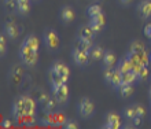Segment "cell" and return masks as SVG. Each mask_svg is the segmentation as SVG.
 Segmentation results:
<instances>
[{"instance_id":"8","label":"cell","mask_w":151,"mask_h":129,"mask_svg":"<svg viewBox=\"0 0 151 129\" xmlns=\"http://www.w3.org/2000/svg\"><path fill=\"white\" fill-rule=\"evenodd\" d=\"M72 58H73V62H74L77 66L80 67H85L88 66L91 58H89V54L85 52V51H81L78 48H73L72 49Z\"/></svg>"},{"instance_id":"40","label":"cell","mask_w":151,"mask_h":129,"mask_svg":"<svg viewBox=\"0 0 151 129\" xmlns=\"http://www.w3.org/2000/svg\"><path fill=\"white\" fill-rule=\"evenodd\" d=\"M32 1H39V0H32Z\"/></svg>"},{"instance_id":"4","label":"cell","mask_w":151,"mask_h":129,"mask_svg":"<svg viewBox=\"0 0 151 129\" xmlns=\"http://www.w3.org/2000/svg\"><path fill=\"white\" fill-rule=\"evenodd\" d=\"M77 113L83 120H89L95 114V103L87 96L81 97L77 105Z\"/></svg>"},{"instance_id":"36","label":"cell","mask_w":151,"mask_h":129,"mask_svg":"<svg viewBox=\"0 0 151 129\" xmlns=\"http://www.w3.org/2000/svg\"><path fill=\"white\" fill-rule=\"evenodd\" d=\"M118 3L124 7H129L132 3H133V0H118Z\"/></svg>"},{"instance_id":"21","label":"cell","mask_w":151,"mask_h":129,"mask_svg":"<svg viewBox=\"0 0 151 129\" xmlns=\"http://www.w3.org/2000/svg\"><path fill=\"white\" fill-rule=\"evenodd\" d=\"M104 51H106V49H103L100 45H93L92 49L89 51V58L95 62L102 61V59H103V55H104Z\"/></svg>"},{"instance_id":"28","label":"cell","mask_w":151,"mask_h":129,"mask_svg":"<svg viewBox=\"0 0 151 129\" xmlns=\"http://www.w3.org/2000/svg\"><path fill=\"white\" fill-rule=\"evenodd\" d=\"M4 10L8 14H12V12H17V0H4Z\"/></svg>"},{"instance_id":"14","label":"cell","mask_w":151,"mask_h":129,"mask_svg":"<svg viewBox=\"0 0 151 129\" xmlns=\"http://www.w3.org/2000/svg\"><path fill=\"white\" fill-rule=\"evenodd\" d=\"M96 33L92 30V28L89 25H83L80 26L78 30H77V37H81V39H85V40H91L93 41Z\"/></svg>"},{"instance_id":"29","label":"cell","mask_w":151,"mask_h":129,"mask_svg":"<svg viewBox=\"0 0 151 129\" xmlns=\"http://www.w3.org/2000/svg\"><path fill=\"white\" fill-rule=\"evenodd\" d=\"M143 49H146V45L140 40L132 41L131 45H129V51H132V52H139V51H143Z\"/></svg>"},{"instance_id":"3","label":"cell","mask_w":151,"mask_h":129,"mask_svg":"<svg viewBox=\"0 0 151 129\" xmlns=\"http://www.w3.org/2000/svg\"><path fill=\"white\" fill-rule=\"evenodd\" d=\"M69 78H70V69L65 62L56 61L51 64V67L48 70V80L51 82L52 88L68 82Z\"/></svg>"},{"instance_id":"41","label":"cell","mask_w":151,"mask_h":129,"mask_svg":"<svg viewBox=\"0 0 151 129\" xmlns=\"http://www.w3.org/2000/svg\"><path fill=\"white\" fill-rule=\"evenodd\" d=\"M150 40H151V39H150Z\"/></svg>"},{"instance_id":"2","label":"cell","mask_w":151,"mask_h":129,"mask_svg":"<svg viewBox=\"0 0 151 129\" xmlns=\"http://www.w3.org/2000/svg\"><path fill=\"white\" fill-rule=\"evenodd\" d=\"M37 110V100L30 95H19L12 102L11 114L12 117H22V115H35Z\"/></svg>"},{"instance_id":"9","label":"cell","mask_w":151,"mask_h":129,"mask_svg":"<svg viewBox=\"0 0 151 129\" xmlns=\"http://www.w3.org/2000/svg\"><path fill=\"white\" fill-rule=\"evenodd\" d=\"M59 18L63 24H72L76 19V11L72 6H62L59 10Z\"/></svg>"},{"instance_id":"16","label":"cell","mask_w":151,"mask_h":129,"mask_svg":"<svg viewBox=\"0 0 151 129\" xmlns=\"http://www.w3.org/2000/svg\"><path fill=\"white\" fill-rule=\"evenodd\" d=\"M102 61H103V67H113L117 63V55L110 49H106Z\"/></svg>"},{"instance_id":"23","label":"cell","mask_w":151,"mask_h":129,"mask_svg":"<svg viewBox=\"0 0 151 129\" xmlns=\"http://www.w3.org/2000/svg\"><path fill=\"white\" fill-rule=\"evenodd\" d=\"M58 105H59V103H58V100H56L55 97H54V95H52V96L48 97L47 102L43 105V111H44V113H52V111L56 109V106H58Z\"/></svg>"},{"instance_id":"37","label":"cell","mask_w":151,"mask_h":129,"mask_svg":"<svg viewBox=\"0 0 151 129\" xmlns=\"http://www.w3.org/2000/svg\"><path fill=\"white\" fill-rule=\"evenodd\" d=\"M1 126H3V128H11V126H12V121H11V120H4V121L1 122Z\"/></svg>"},{"instance_id":"18","label":"cell","mask_w":151,"mask_h":129,"mask_svg":"<svg viewBox=\"0 0 151 129\" xmlns=\"http://www.w3.org/2000/svg\"><path fill=\"white\" fill-rule=\"evenodd\" d=\"M133 92H135V87H133V84H122L118 88V93L122 99L131 97L132 95H133Z\"/></svg>"},{"instance_id":"39","label":"cell","mask_w":151,"mask_h":129,"mask_svg":"<svg viewBox=\"0 0 151 129\" xmlns=\"http://www.w3.org/2000/svg\"><path fill=\"white\" fill-rule=\"evenodd\" d=\"M150 64H151V55H150Z\"/></svg>"},{"instance_id":"7","label":"cell","mask_w":151,"mask_h":129,"mask_svg":"<svg viewBox=\"0 0 151 129\" xmlns=\"http://www.w3.org/2000/svg\"><path fill=\"white\" fill-rule=\"evenodd\" d=\"M103 128H106V129H119V128H122V122H121L119 114L115 113V111H109V113L104 115Z\"/></svg>"},{"instance_id":"27","label":"cell","mask_w":151,"mask_h":129,"mask_svg":"<svg viewBox=\"0 0 151 129\" xmlns=\"http://www.w3.org/2000/svg\"><path fill=\"white\" fill-rule=\"evenodd\" d=\"M52 117H54V126L63 125L65 122H66V120H68L62 111H52Z\"/></svg>"},{"instance_id":"19","label":"cell","mask_w":151,"mask_h":129,"mask_svg":"<svg viewBox=\"0 0 151 129\" xmlns=\"http://www.w3.org/2000/svg\"><path fill=\"white\" fill-rule=\"evenodd\" d=\"M36 117L35 115H22V117H15V124L21 126H30L36 124Z\"/></svg>"},{"instance_id":"38","label":"cell","mask_w":151,"mask_h":129,"mask_svg":"<svg viewBox=\"0 0 151 129\" xmlns=\"http://www.w3.org/2000/svg\"><path fill=\"white\" fill-rule=\"evenodd\" d=\"M148 95H150V99H151V87H150V91H148Z\"/></svg>"},{"instance_id":"30","label":"cell","mask_w":151,"mask_h":129,"mask_svg":"<svg viewBox=\"0 0 151 129\" xmlns=\"http://www.w3.org/2000/svg\"><path fill=\"white\" fill-rule=\"evenodd\" d=\"M4 34L6 33H1L0 34V55H1V58L6 57V54H7V40H6V37H4Z\"/></svg>"},{"instance_id":"20","label":"cell","mask_w":151,"mask_h":129,"mask_svg":"<svg viewBox=\"0 0 151 129\" xmlns=\"http://www.w3.org/2000/svg\"><path fill=\"white\" fill-rule=\"evenodd\" d=\"M122 84H124V81H122V72H121L118 67H115V72H114V74H113V77H111L110 85L113 87V89H118Z\"/></svg>"},{"instance_id":"11","label":"cell","mask_w":151,"mask_h":129,"mask_svg":"<svg viewBox=\"0 0 151 129\" xmlns=\"http://www.w3.org/2000/svg\"><path fill=\"white\" fill-rule=\"evenodd\" d=\"M4 33H6V36L10 39V40H17L18 37H19V26L15 24V22H12V21H8L4 24Z\"/></svg>"},{"instance_id":"33","label":"cell","mask_w":151,"mask_h":129,"mask_svg":"<svg viewBox=\"0 0 151 129\" xmlns=\"http://www.w3.org/2000/svg\"><path fill=\"white\" fill-rule=\"evenodd\" d=\"M136 113H137L139 117H144V114H146V109H144L140 103H136Z\"/></svg>"},{"instance_id":"1","label":"cell","mask_w":151,"mask_h":129,"mask_svg":"<svg viewBox=\"0 0 151 129\" xmlns=\"http://www.w3.org/2000/svg\"><path fill=\"white\" fill-rule=\"evenodd\" d=\"M39 49H40V41L37 39V36L33 34V33L28 34L24 39V41L21 43L19 51H18L21 63L26 66V67L36 66L37 62H39Z\"/></svg>"},{"instance_id":"22","label":"cell","mask_w":151,"mask_h":129,"mask_svg":"<svg viewBox=\"0 0 151 129\" xmlns=\"http://www.w3.org/2000/svg\"><path fill=\"white\" fill-rule=\"evenodd\" d=\"M117 67H118L122 73H125V72H131V70H133L131 61H129V58H128L127 55H124V57L118 61V64H117Z\"/></svg>"},{"instance_id":"35","label":"cell","mask_w":151,"mask_h":129,"mask_svg":"<svg viewBox=\"0 0 151 129\" xmlns=\"http://www.w3.org/2000/svg\"><path fill=\"white\" fill-rule=\"evenodd\" d=\"M142 120H143V117H139V115H136V117L132 120V122H133V126H135V128H137V126L142 125Z\"/></svg>"},{"instance_id":"17","label":"cell","mask_w":151,"mask_h":129,"mask_svg":"<svg viewBox=\"0 0 151 129\" xmlns=\"http://www.w3.org/2000/svg\"><path fill=\"white\" fill-rule=\"evenodd\" d=\"M10 78H11V81L14 84L19 85L22 78H24V70H22V67L14 66V67L11 69V73H10Z\"/></svg>"},{"instance_id":"26","label":"cell","mask_w":151,"mask_h":129,"mask_svg":"<svg viewBox=\"0 0 151 129\" xmlns=\"http://www.w3.org/2000/svg\"><path fill=\"white\" fill-rule=\"evenodd\" d=\"M100 14H103V8L100 7L99 4H91L89 7L87 8V15L89 18H93V16H98Z\"/></svg>"},{"instance_id":"31","label":"cell","mask_w":151,"mask_h":129,"mask_svg":"<svg viewBox=\"0 0 151 129\" xmlns=\"http://www.w3.org/2000/svg\"><path fill=\"white\" fill-rule=\"evenodd\" d=\"M65 129H78L80 125H78V122L76 121V120H66V122H65L63 125Z\"/></svg>"},{"instance_id":"13","label":"cell","mask_w":151,"mask_h":129,"mask_svg":"<svg viewBox=\"0 0 151 129\" xmlns=\"http://www.w3.org/2000/svg\"><path fill=\"white\" fill-rule=\"evenodd\" d=\"M32 8V0H17V14L21 16L28 15Z\"/></svg>"},{"instance_id":"6","label":"cell","mask_w":151,"mask_h":129,"mask_svg":"<svg viewBox=\"0 0 151 129\" xmlns=\"http://www.w3.org/2000/svg\"><path fill=\"white\" fill-rule=\"evenodd\" d=\"M52 95L55 97L59 106H66L69 103V99H70V89H69L68 82L65 84H60L55 88H52Z\"/></svg>"},{"instance_id":"34","label":"cell","mask_w":151,"mask_h":129,"mask_svg":"<svg viewBox=\"0 0 151 129\" xmlns=\"http://www.w3.org/2000/svg\"><path fill=\"white\" fill-rule=\"evenodd\" d=\"M143 33H144V36H146V37L151 39V24H147L146 26H144Z\"/></svg>"},{"instance_id":"5","label":"cell","mask_w":151,"mask_h":129,"mask_svg":"<svg viewBox=\"0 0 151 129\" xmlns=\"http://www.w3.org/2000/svg\"><path fill=\"white\" fill-rule=\"evenodd\" d=\"M43 40H44V45H45L47 49H50V51H56V49L60 47L59 34L56 33L55 29H52V28H47L44 30Z\"/></svg>"},{"instance_id":"25","label":"cell","mask_w":151,"mask_h":129,"mask_svg":"<svg viewBox=\"0 0 151 129\" xmlns=\"http://www.w3.org/2000/svg\"><path fill=\"white\" fill-rule=\"evenodd\" d=\"M122 114H124V117L127 118L128 121H132V120L137 115V113H136V103L135 105L127 106V107L122 110Z\"/></svg>"},{"instance_id":"32","label":"cell","mask_w":151,"mask_h":129,"mask_svg":"<svg viewBox=\"0 0 151 129\" xmlns=\"http://www.w3.org/2000/svg\"><path fill=\"white\" fill-rule=\"evenodd\" d=\"M137 76H139V81H143L144 78H147V77H148V67H143L139 72V74H137Z\"/></svg>"},{"instance_id":"24","label":"cell","mask_w":151,"mask_h":129,"mask_svg":"<svg viewBox=\"0 0 151 129\" xmlns=\"http://www.w3.org/2000/svg\"><path fill=\"white\" fill-rule=\"evenodd\" d=\"M122 81H124V84H135L136 81H139V76L133 70L125 72V73H122Z\"/></svg>"},{"instance_id":"12","label":"cell","mask_w":151,"mask_h":129,"mask_svg":"<svg viewBox=\"0 0 151 129\" xmlns=\"http://www.w3.org/2000/svg\"><path fill=\"white\" fill-rule=\"evenodd\" d=\"M136 11L140 15V18L147 19L151 16V0H142L136 6Z\"/></svg>"},{"instance_id":"15","label":"cell","mask_w":151,"mask_h":129,"mask_svg":"<svg viewBox=\"0 0 151 129\" xmlns=\"http://www.w3.org/2000/svg\"><path fill=\"white\" fill-rule=\"evenodd\" d=\"M92 47H93V41L91 40H85V39H81V37H77L74 40V48H78L88 54L92 49Z\"/></svg>"},{"instance_id":"10","label":"cell","mask_w":151,"mask_h":129,"mask_svg":"<svg viewBox=\"0 0 151 129\" xmlns=\"http://www.w3.org/2000/svg\"><path fill=\"white\" fill-rule=\"evenodd\" d=\"M88 25L92 28V30L95 33H99L102 32L106 26V16H104V12L103 14H100L98 16H93V18H89V22Z\"/></svg>"}]
</instances>
